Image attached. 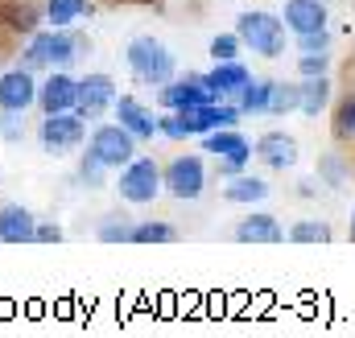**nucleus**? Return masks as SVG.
I'll use <instances>...</instances> for the list:
<instances>
[{"mask_svg": "<svg viewBox=\"0 0 355 338\" xmlns=\"http://www.w3.org/2000/svg\"><path fill=\"white\" fill-rule=\"evenodd\" d=\"M83 50H91V42L83 33L50 29V33H33L21 58H25V71H42V66H71Z\"/></svg>", "mask_w": 355, "mask_h": 338, "instance_id": "f257e3e1", "label": "nucleus"}, {"mask_svg": "<svg viewBox=\"0 0 355 338\" xmlns=\"http://www.w3.org/2000/svg\"><path fill=\"white\" fill-rule=\"evenodd\" d=\"M124 62L132 71L137 83H149V87H162L174 79V54L157 42V37H132L128 50H124Z\"/></svg>", "mask_w": 355, "mask_h": 338, "instance_id": "f03ea898", "label": "nucleus"}, {"mask_svg": "<svg viewBox=\"0 0 355 338\" xmlns=\"http://www.w3.org/2000/svg\"><path fill=\"white\" fill-rule=\"evenodd\" d=\"M236 37H240L252 54H261V58H281V50H285V21L272 17V12L252 8V12H244V17L236 21Z\"/></svg>", "mask_w": 355, "mask_h": 338, "instance_id": "7ed1b4c3", "label": "nucleus"}, {"mask_svg": "<svg viewBox=\"0 0 355 338\" xmlns=\"http://www.w3.org/2000/svg\"><path fill=\"white\" fill-rule=\"evenodd\" d=\"M91 157L99 161L103 169H124L132 157H137V136L120 124H99L91 132Z\"/></svg>", "mask_w": 355, "mask_h": 338, "instance_id": "20e7f679", "label": "nucleus"}, {"mask_svg": "<svg viewBox=\"0 0 355 338\" xmlns=\"http://www.w3.org/2000/svg\"><path fill=\"white\" fill-rule=\"evenodd\" d=\"M87 136V120L79 112H58V116H46L42 128H37V141L46 153H71L79 149Z\"/></svg>", "mask_w": 355, "mask_h": 338, "instance_id": "39448f33", "label": "nucleus"}, {"mask_svg": "<svg viewBox=\"0 0 355 338\" xmlns=\"http://www.w3.org/2000/svg\"><path fill=\"white\" fill-rule=\"evenodd\" d=\"M162 194V169L153 157H132L128 166L120 169V198L124 202H153Z\"/></svg>", "mask_w": 355, "mask_h": 338, "instance_id": "423d86ee", "label": "nucleus"}, {"mask_svg": "<svg viewBox=\"0 0 355 338\" xmlns=\"http://www.w3.org/2000/svg\"><path fill=\"white\" fill-rule=\"evenodd\" d=\"M202 149L211 153V157H223V177H236L240 169L248 166V157H252V145L236 132V128H215V132H207L202 136Z\"/></svg>", "mask_w": 355, "mask_h": 338, "instance_id": "0eeeda50", "label": "nucleus"}, {"mask_svg": "<svg viewBox=\"0 0 355 338\" xmlns=\"http://www.w3.org/2000/svg\"><path fill=\"white\" fill-rule=\"evenodd\" d=\"M202 181H207V169H202L198 157H174L162 169V190L182 198V202H194L202 194Z\"/></svg>", "mask_w": 355, "mask_h": 338, "instance_id": "6e6552de", "label": "nucleus"}, {"mask_svg": "<svg viewBox=\"0 0 355 338\" xmlns=\"http://www.w3.org/2000/svg\"><path fill=\"white\" fill-rule=\"evenodd\" d=\"M112 103H116V83H112V75L95 71V75H83V79H79V87H75V112H79L83 120H99V112L112 107Z\"/></svg>", "mask_w": 355, "mask_h": 338, "instance_id": "1a4fd4ad", "label": "nucleus"}, {"mask_svg": "<svg viewBox=\"0 0 355 338\" xmlns=\"http://www.w3.org/2000/svg\"><path fill=\"white\" fill-rule=\"evenodd\" d=\"M157 103L166 112H182V107H198V103H215V91L202 83V75H186V79H170L157 91Z\"/></svg>", "mask_w": 355, "mask_h": 338, "instance_id": "9d476101", "label": "nucleus"}, {"mask_svg": "<svg viewBox=\"0 0 355 338\" xmlns=\"http://www.w3.org/2000/svg\"><path fill=\"white\" fill-rule=\"evenodd\" d=\"M37 103V83H33V71L17 66L8 75H0V112H25Z\"/></svg>", "mask_w": 355, "mask_h": 338, "instance_id": "9b49d317", "label": "nucleus"}, {"mask_svg": "<svg viewBox=\"0 0 355 338\" xmlns=\"http://www.w3.org/2000/svg\"><path fill=\"white\" fill-rule=\"evenodd\" d=\"M75 87H79V79H71L67 71H54L46 83L37 87V107H42L46 116L75 112Z\"/></svg>", "mask_w": 355, "mask_h": 338, "instance_id": "f8f14e48", "label": "nucleus"}, {"mask_svg": "<svg viewBox=\"0 0 355 338\" xmlns=\"http://www.w3.org/2000/svg\"><path fill=\"white\" fill-rule=\"evenodd\" d=\"M116 124L128 128L137 141H153V136H157V116H153L141 99H132V95H120V99H116Z\"/></svg>", "mask_w": 355, "mask_h": 338, "instance_id": "ddd939ff", "label": "nucleus"}, {"mask_svg": "<svg viewBox=\"0 0 355 338\" xmlns=\"http://www.w3.org/2000/svg\"><path fill=\"white\" fill-rule=\"evenodd\" d=\"M33 211L21 202H4L0 206V244H33Z\"/></svg>", "mask_w": 355, "mask_h": 338, "instance_id": "4468645a", "label": "nucleus"}, {"mask_svg": "<svg viewBox=\"0 0 355 338\" xmlns=\"http://www.w3.org/2000/svg\"><path fill=\"white\" fill-rule=\"evenodd\" d=\"M202 83L215 91V99H236L244 87L252 83V75H248V66L236 58V62H215V71L202 75Z\"/></svg>", "mask_w": 355, "mask_h": 338, "instance_id": "2eb2a0df", "label": "nucleus"}, {"mask_svg": "<svg viewBox=\"0 0 355 338\" xmlns=\"http://www.w3.org/2000/svg\"><path fill=\"white\" fill-rule=\"evenodd\" d=\"M285 29L293 33H314L327 29V4L322 0H285Z\"/></svg>", "mask_w": 355, "mask_h": 338, "instance_id": "dca6fc26", "label": "nucleus"}, {"mask_svg": "<svg viewBox=\"0 0 355 338\" xmlns=\"http://www.w3.org/2000/svg\"><path fill=\"white\" fill-rule=\"evenodd\" d=\"M257 157H261L268 169H293L297 166V141L285 136V132H265V136L257 141Z\"/></svg>", "mask_w": 355, "mask_h": 338, "instance_id": "f3484780", "label": "nucleus"}, {"mask_svg": "<svg viewBox=\"0 0 355 338\" xmlns=\"http://www.w3.org/2000/svg\"><path fill=\"white\" fill-rule=\"evenodd\" d=\"M236 240H240V244H281L285 231H281V223H277L272 215L257 211V215H244V219L236 223Z\"/></svg>", "mask_w": 355, "mask_h": 338, "instance_id": "a211bd4d", "label": "nucleus"}, {"mask_svg": "<svg viewBox=\"0 0 355 338\" xmlns=\"http://www.w3.org/2000/svg\"><path fill=\"white\" fill-rule=\"evenodd\" d=\"M327 103H331V79L327 75H314V79H302L297 83V112L318 116Z\"/></svg>", "mask_w": 355, "mask_h": 338, "instance_id": "6ab92c4d", "label": "nucleus"}, {"mask_svg": "<svg viewBox=\"0 0 355 338\" xmlns=\"http://www.w3.org/2000/svg\"><path fill=\"white\" fill-rule=\"evenodd\" d=\"M91 12H95L91 0H46V21L54 29H71L79 17H91Z\"/></svg>", "mask_w": 355, "mask_h": 338, "instance_id": "aec40b11", "label": "nucleus"}, {"mask_svg": "<svg viewBox=\"0 0 355 338\" xmlns=\"http://www.w3.org/2000/svg\"><path fill=\"white\" fill-rule=\"evenodd\" d=\"M223 198H227V202H265L268 181L265 177H244V173H236V177H227Z\"/></svg>", "mask_w": 355, "mask_h": 338, "instance_id": "412c9836", "label": "nucleus"}, {"mask_svg": "<svg viewBox=\"0 0 355 338\" xmlns=\"http://www.w3.org/2000/svg\"><path fill=\"white\" fill-rule=\"evenodd\" d=\"M268 91H272V79H252V83L236 95L240 116H261V112L268 107Z\"/></svg>", "mask_w": 355, "mask_h": 338, "instance_id": "4be33fe9", "label": "nucleus"}, {"mask_svg": "<svg viewBox=\"0 0 355 338\" xmlns=\"http://www.w3.org/2000/svg\"><path fill=\"white\" fill-rule=\"evenodd\" d=\"M289 244H331V227L318 219H302L289 227Z\"/></svg>", "mask_w": 355, "mask_h": 338, "instance_id": "5701e85b", "label": "nucleus"}, {"mask_svg": "<svg viewBox=\"0 0 355 338\" xmlns=\"http://www.w3.org/2000/svg\"><path fill=\"white\" fill-rule=\"evenodd\" d=\"M178 231L170 223H132V240L128 244H174Z\"/></svg>", "mask_w": 355, "mask_h": 338, "instance_id": "b1692460", "label": "nucleus"}, {"mask_svg": "<svg viewBox=\"0 0 355 338\" xmlns=\"http://www.w3.org/2000/svg\"><path fill=\"white\" fill-rule=\"evenodd\" d=\"M265 112H268V116H285V112H297V83H272Z\"/></svg>", "mask_w": 355, "mask_h": 338, "instance_id": "393cba45", "label": "nucleus"}, {"mask_svg": "<svg viewBox=\"0 0 355 338\" xmlns=\"http://www.w3.org/2000/svg\"><path fill=\"white\" fill-rule=\"evenodd\" d=\"M4 25L33 37V33H37V8H33V4H12V8H4Z\"/></svg>", "mask_w": 355, "mask_h": 338, "instance_id": "a878e982", "label": "nucleus"}, {"mask_svg": "<svg viewBox=\"0 0 355 338\" xmlns=\"http://www.w3.org/2000/svg\"><path fill=\"white\" fill-rule=\"evenodd\" d=\"M335 136L339 141L355 136V95H343L339 107H335Z\"/></svg>", "mask_w": 355, "mask_h": 338, "instance_id": "bb28decb", "label": "nucleus"}, {"mask_svg": "<svg viewBox=\"0 0 355 338\" xmlns=\"http://www.w3.org/2000/svg\"><path fill=\"white\" fill-rule=\"evenodd\" d=\"M240 50H244V42H240L236 33H219V37H211V58H215V62H236Z\"/></svg>", "mask_w": 355, "mask_h": 338, "instance_id": "cd10ccee", "label": "nucleus"}, {"mask_svg": "<svg viewBox=\"0 0 355 338\" xmlns=\"http://www.w3.org/2000/svg\"><path fill=\"white\" fill-rule=\"evenodd\" d=\"M95 235H99V244H128L132 240V223L128 219H107Z\"/></svg>", "mask_w": 355, "mask_h": 338, "instance_id": "c85d7f7f", "label": "nucleus"}, {"mask_svg": "<svg viewBox=\"0 0 355 338\" xmlns=\"http://www.w3.org/2000/svg\"><path fill=\"white\" fill-rule=\"evenodd\" d=\"M297 50H302V54H322V50H331V29L297 33Z\"/></svg>", "mask_w": 355, "mask_h": 338, "instance_id": "c756f323", "label": "nucleus"}, {"mask_svg": "<svg viewBox=\"0 0 355 338\" xmlns=\"http://www.w3.org/2000/svg\"><path fill=\"white\" fill-rule=\"evenodd\" d=\"M297 71H302V79L327 75V71H331V54H327V50H322V54H302V58H297Z\"/></svg>", "mask_w": 355, "mask_h": 338, "instance_id": "7c9ffc66", "label": "nucleus"}, {"mask_svg": "<svg viewBox=\"0 0 355 338\" xmlns=\"http://www.w3.org/2000/svg\"><path fill=\"white\" fill-rule=\"evenodd\" d=\"M21 116H25V112H4V120H0V136H4L8 145H17V141L25 136V124H21Z\"/></svg>", "mask_w": 355, "mask_h": 338, "instance_id": "2f4dec72", "label": "nucleus"}, {"mask_svg": "<svg viewBox=\"0 0 355 338\" xmlns=\"http://www.w3.org/2000/svg\"><path fill=\"white\" fill-rule=\"evenodd\" d=\"M33 244H62V227H54V223H37V227H33Z\"/></svg>", "mask_w": 355, "mask_h": 338, "instance_id": "473e14b6", "label": "nucleus"}, {"mask_svg": "<svg viewBox=\"0 0 355 338\" xmlns=\"http://www.w3.org/2000/svg\"><path fill=\"white\" fill-rule=\"evenodd\" d=\"M322 173H327V181H331V186H343V169H339L335 157H327V161H322Z\"/></svg>", "mask_w": 355, "mask_h": 338, "instance_id": "72a5a7b5", "label": "nucleus"}, {"mask_svg": "<svg viewBox=\"0 0 355 338\" xmlns=\"http://www.w3.org/2000/svg\"><path fill=\"white\" fill-rule=\"evenodd\" d=\"M79 173H83V177H87V181H99V177H103V166H99V161H95V157H83V169H79Z\"/></svg>", "mask_w": 355, "mask_h": 338, "instance_id": "f704fd0d", "label": "nucleus"}, {"mask_svg": "<svg viewBox=\"0 0 355 338\" xmlns=\"http://www.w3.org/2000/svg\"><path fill=\"white\" fill-rule=\"evenodd\" d=\"M352 240H355V215H352Z\"/></svg>", "mask_w": 355, "mask_h": 338, "instance_id": "c9c22d12", "label": "nucleus"}]
</instances>
